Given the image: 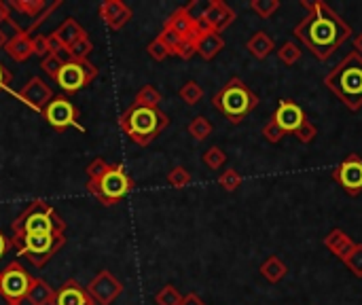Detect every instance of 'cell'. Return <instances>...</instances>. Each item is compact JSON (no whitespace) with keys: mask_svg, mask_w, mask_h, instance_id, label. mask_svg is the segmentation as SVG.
Segmentation results:
<instances>
[{"mask_svg":"<svg viewBox=\"0 0 362 305\" xmlns=\"http://www.w3.org/2000/svg\"><path fill=\"white\" fill-rule=\"evenodd\" d=\"M301 7L307 9V15L299 26H294L292 35L318 62H326L345 41L351 39L354 30L324 0H313V3L301 0Z\"/></svg>","mask_w":362,"mask_h":305,"instance_id":"1","label":"cell"},{"mask_svg":"<svg viewBox=\"0 0 362 305\" xmlns=\"http://www.w3.org/2000/svg\"><path fill=\"white\" fill-rule=\"evenodd\" d=\"M326 89H330L349 113L362 108V58L358 54H347L326 77Z\"/></svg>","mask_w":362,"mask_h":305,"instance_id":"2","label":"cell"},{"mask_svg":"<svg viewBox=\"0 0 362 305\" xmlns=\"http://www.w3.org/2000/svg\"><path fill=\"white\" fill-rule=\"evenodd\" d=\"M168 125H170V117L163 111L138 106L134 102L119 117V130L138 147H149L153 140L161 136V132Z\"/></svg>","mask_w":362,"mask_h":305,"instance_id":"3","label":"cell"},{"mask_svg":"<svg viewBox=\"0 0 362 305\" xmlns=\"http://www.w3.org/2000/svg\"><path fill=\"white\" fill-rule=\"evenodd\" d=\"M212 104L231 125H239L258 106V96L239 77H231L214 94Z\"/></svg>","mask_w":362,"mask_h":305,"instance_id":"4","label":"cell"},{"mask_svg":"<svg viewBox=\"0 0 362 305\" xmlns=\"http://www.w3.org/2000/svg\"><path fill=\"white\" fill-rule=\"evenodd\" d=\"M35 233H66V220L45 199H32L22 214L11 223V237Z\"/></svg>","mask_w":362,"mask_h":305,"instance_id":"5","label":"cell"},{"mask_svg":"<svg viewBox=\"0 0 362 305\" xmlns=\"http://www.w3.org/2000/svg\"><path fill=\"white\" fill-rule=\"evenodd\" d=\"M9 239L20 256L28 259L35 267H45L66 244V233H35Z\"/></svg>","mask_w":362,"mask_h":305,"instance_id":"6","label":"cell"},{"mask_svg":"<svg viewBox=\"0 0 362 305\" xmlns=\"http://www.w3.org/2000/svg\"><path fill=\"white\" fill-rule=\"evenodd\" d=\"M85 189H87L89 195L96 197L98 204L111 208V206L119 204L134 189V180L123 170V166L111 163V168L106 170V174L102 178H98V180H87Z\"/></svg>","mask_w":362,"mask_h":305,"instance_id":"7","label":"cell"},{"mask_svg":"<svg viewBox=\"0 0 362 305\" xmlns=\"http://www.w3.org/2000/svg\"><path fill=\"white\" fill-rule=\"evenodd\" d=\"M32 280L35 278L26 271V267L13 261L0 271V294L9 305H22L30 292Z\"/></svg>","mask_w":362,"mask_h":305,"instance_id":"8","label":"cell"},{"mask_svg":"<svg viewBox=\"0 0 362 305\" xmlns=\"http://www.w3.org/2000/svg\"><path fill=\"white\" fill-rule=\"evenodd\" d=\"M98 77V68L85 60V62H64V66L60 68L58 77H56V83L68 92V94H77L79 89L92 85V81Z\"/></svg>","mask_w":362,"mask_h":305,"instance_id":"9","label":"cell"},{"mask_svg":"<svg viewBox=\"0 0 362 305\" xmlns=\"http://www.w3.org/2000/svg\"><path fill=\"white\" fill-rule=\"evenodd\" d=\"M43 117L58 132H64L68 127H77L79 132H85V127L79 123V111H77V106L68 98H64V96H54V100L43 111Z\"/></svg>","mask_w":362,"mask_h":305,"instance_id":"10","label":"cell"},{"mask_svg":"<svg viewBox=\"0 0 362 305\" xmlns=\"http://www.w3.org/2000/svg\"><path fill=\"white\" fill-rule=\"evenodd\" d=\"M332 180L349 195L358 197L362 193V157L358 153L347 155L335 170Z\"/></svg>","mask_w":362,"mask_h":305,"instance_id":"11","label":"cell"},{"mask_svg":"<svg viewBox=\"0 0 362 305\" xmlns=\"http://www.w3.org/2000/svg\"><path fill=\"white\" fill-rule=\"evenodd\" d=\"M123 292V284L108 271L102 269L89 284H87V294L96 305H113L115 299Z\"/></svg>","mask_w":362,"mask_h":305,"instance_id":"12","label":"cell"},{"mask_svg":"<svg viewBox=\"0 0 362 305\" xmlns=\"http://www.w3.org/2000/svg\"><path fill=\"white\" fill-rule=\"evenodd\" d=\"M15 96L20 100H24L30 108H35V111H39L43 115L47 104L54 100V89L41 77H32L20 92H15Z\"/></svg>","mask_w":362,"mask_h":305,"instance_id":"13","label":"cell"},{"mask_svg":"<svg viewBox=\"0 0 362 305\" xmlns=\"http://www.w3.org/2000/svg\"><path fill=\"white\" fill-rule=\"evenodd\" d=\"M273 121H275V125L284 132V134H292L294 136V132L303 125V121L307 119V115H305V111L294 102V100H280V104H277V108H275V113H273V117H271Z\"/></svg>","mask_w":362,"mask_h":305,"instance_id":"14","label":"cell"},{"mask_svg":"<svg viewBox=\"0 0 362 305\" xmlns=\"http://www.w3.org/2000/svg\"><path fill=\"white\" fill-rule=\"evenodd\" d=\"M83 39H87L85 28L75 18H68L54 30V35H51V51H66L68 47H73L75 43H79Z\"/></svg>","mask_w":362,"mask_h":305,"instance_id":"15","label":"cell"},{"mask_svg":"<svg viewBox=\"0 0 362 305\" xmlns=\"http://www.w3.org/2000/svg\"><path fill=\"white\" fill-rule=\"evenodd\" d=\"M60 5H62L60 0H58V3H54L51 7L45 3V0H11V3H7L9 9H13V11L26 15V18H39V20L35 22L32 30H35L41 22H45ZM32 30H30V32H32Z\"/></svg>","mask_w":362,"mask_h":305,"instance_id":"16","label":"cell"},{"mask_svg":"<svg viewBox=\"0 0 362 305\" xmlns=\"http://www.w3.org/2000/svg\"><path fill=\"white\" fill-rule=\"evenodd\" d=\"M201 15H204L206 22L212 26V30L218 32V35H220L223 30H227V28L235 22V18H237L235 11H233L227 3H223V0H210Z\"/></svg>","mask_w":362,"mask_h":305,"instance_id":"17","label":"cell"},{"mask_svg":"<svg viewBox=\"0 0 362 305\" xmlns=\"http://www.w3.org/2000/svg\"><path fill=\"white\" fill-rule=\"evenodd\" d=\"M98 13L104 20V24L113 30H121L132 20V9L125 3H121V0H106V3L100 5Z\"/></svg>","mask_w":362,"mask_h":305,"instance_id":"18","label":"cell"},{"mask_svg":"<svg viewBox=\"0 0 362 305\" xmlns=\"http://www.w3.org/2000/svg\"><path fill=\"white\" fill-rule=\"evenodd\" d=\"M195 5H197V3H191V5H187V7H178L176 11H172L170 18L166 20L163 28L176 32V35L182 37V39H189V37L195 32V18H193V13H191V9H193Z\"/></svg>","mask_w":362,"mask_h":305,"instance_id":"19","label":"cell"},{"mask_svg":"<svg viewBox=\"0 0 362 305\" xmlns=\"http://www.w3.org/2000/svg\"><path fill=\"white\" fill-rule=\"evenodd\" d=\"M92 297L87 294V288L77 282L75 278H70L68 282L62 284V288L56 292V301L54 305H92Z\"/></svg>","mask_w":362,"mask_h":305,"instance_id":"20","label":"cell"},{"mask_svg":"<svg viewBox=\"0 0 362 305\" xmlns=\"http://www.w3.org/2000/svg\"><path fill=\"white\" fill-rule=\"evenodd\" d=\"M354 246H356V242L343 229H332L324 235V248L330 250L339 261H343L351 252Z\"/></svg>","mask_w":362,"mask_h":305,"instance_id":"21","label":"cell"},{"mask_svg":"<svg viewBox=\"0 0 362 305\" xmlns=\"http://www.w3.org/2000/svg\"><path fill=\"white\" fill-rule=\"evenodd\" d=\"M5 51L9 54L11 60L15 62H26L30 56H35V49H32V37L26 32V30H18V35L13 39H9Z\"/></svg>","mask_w":362,"mask_h":305,"instance_id":"22","label":"cell"},{"mask_svg":"<svg viewBox=\"0 0 362 305\" xmlns=\"http://www.w3.org/2000/svg\"><path fill=\"white\" fill-rule=\"evenodd\" d=\"M246 49L250 51L252 58H256V60H267V58L275 51V43H273V39L269 37V32L258 30V32H254V35L246 41Z\"/></svg>","mask_w":362,"mask_h":305,"instance_id":"23","label":"cell"},{"mask_svg":"<svg viewBox=\"0 0 362 305\" xmlns=\"http://www.w3.org/2000/svg\"><path fill=\"white\" fill-rule=\"evenodd\" d=\"M223 49H225V41L218 32H210L206 37H199V41L195 43V54L206 62H212Z\"/></svg>","mask_w":362,"mask_h":305,"instance_id":"24","label":"cell"},{"mask_svg":"<svg viewBox=\"0 0 362 305\" xmlns=\"http://www.w3.org/2000/svg\"><path fill=\"white\" fill-rule=\"evenodd\" d=\"M258 271H261V275H263L269 284H277V282H282V280L288 275V265H286L277 254H269V256L261 263Z\"/></svg>","mask_w":362,"mask_h":305,"instance_id":"25","label":"cell"},{"mask_svg":"<svg viewBox=\"0 0 362 305\" xmlns=\"http://www.w3.org/2000/svg\"><path fill=\"white\" fill-rule=\"evenodd\" d=\"M26 301L30 305H54L56 301V290L41 278H35L32 280V286H30V292L26 297Z\"/></svg>","mask_w":362,"mask_h":305,"instance_id":"26","label":"cell"},{"mask_svg":"<svg viewBox=\"0 0 362 305\" xmlns=\"http://www.w3.org/2000/svg\"><path fill=\"white\" fill-rule=\"evenodd\" d=\"M187 132H189V136H191L193 140L204 142L206 138H210V136H212L214 127H212V123H210L204 115H199V117H195V119L189 123Z\"/></svg>","mask_w":362,"mask_h":305,"instance_id":"27","label":"cell"},{"mask_svg":"<svg viewBox=\"0 0 362 305\" xmlns=\"http://www.w3.org/2000/svg\"><path fill=\"white\" fill-rule=\"evenodd\" d=\"M178 96L185 104L189 106H195L204 100V87L197 83V81H187L180 89H178Z\"/></svg>","mask_w":362,"mask_h":305,"instance_id":"28","label":"cell"},{"mask_svg":"<svg viewBox=\"0 0 362 305\" xmlns=\"http://www.w3.org/2000/svg\"><path fill=\"white\" fill-rule=\"evenodd\" d=\"M182 301H185V294L174 284H166L155 294V305H182Z\"/></svg>","mask_w":362,"mask_h":305,"instance_id":"29","label":"cell"},{"mask_svg":"<svg viewBox=\"0 0 362 305\" xmlns=\"http://www.w3.org/2000/svg\"><path fill=\"white\" fill-rule=\"evenodd\" d=\"M275 54H277V60H280L284 66H294V64L301 60V56H303L301 47H299L294 41H286Z\"/></svg>","mask_w":362,"mask_h":305,"instance_id":"30","label":"cell"},{"mask_svg":"<svg viewBox=\"0 0 362 305\" xmlns=\"http://www.w3.org/2000/svg\"><path fill=\"white\" fill-rule=\"evenodd\" d=\"M159 102H161V94L153 85H144L134 98V104L146 106V108H159Z\"/></svg>","mask_w":362,"mask_h":305,"instance_id":"31","label":"cell"},{"mask_svg":"<svg viewBox=\"0 0 362 305\" xmlns=\"http://www.w3.org/2000/svg\"><path fill=\"white\" fill-rule=\"evenodd\" d=\"M280 7H282L280 0H250V9L263 20H271Z\"/></svg>","mask_w":362,"mask_h":305,"instance_id":"32","label":"cell"},{"mask_svg":"<svg viewBox=\"0 0 362 305\" xmlns=\"http://www.w3.org/2000/svg\"><path fill=\"white\" fill-rule=\"evenodd\" d=\"M92 51H94V43H92L89 37H87V39L75 43L73 47H68V49H66V56H68L70 62H85V60L89 58Z\"/></svg>","mask_w":362,"mask_h":305,"instance_id":"33","label":"cell"},{"mask_svg":"<svg viewBox=\"0 0 362 305\" xmlns=\"http://www.w3.org/2000/svg\"><path fill=\"white\" fill-rule=\"evenodd\" d=\"M64 62H68V60L62 58V51H51L47 58H43L41 68H43V73H45L47 77H51V81H56V77H58L60 68L64 66Z\"/></svg>","mask_w":362,"mask_h":305,"instance_id":"34","label":"cell"},{"mask_svg":"<svg viewBox=\"0 0 362 305\" xmlns=\"http://www.w3.org/2000/svg\"><path fill=\"white\" fill-rule=\"evenodd\" d=\"M201 161L206 168L210 170H220L225 163H227V153L220 149V147H210L204 155H201Z\"/></svg>","mask_w":362,"mask_h":305,"instance_id":"35","label":"cell"},{"mask_svg":"<svg viewBox=\"0 0 362 305\" xmlns=\"http://www.w3.org/2000/svg\"><path fill=\"white\" fill-rule=\"evenodd\" d=\"M166 180H168V185L174 187V189H185V187L191 185L193 176H191V172H189L187 168L176 166V168H172V170L168 172V178H166Z\"/></svg>","mask_w":362,"mask_h":305,"instance_id":"36","label":"cell"},{"mask_svg":"<svg viewBox=\"0 0 362 305\" xmlns=\"http://www.w3.org/2000/svg\"><path fill=\"white\" fill-rule=\"evenodd\" d=\"M163 45H166V49L170 51V56H176L178 58V54H180V49H182V45H185V39L182 37H178L176 32H172V30H161V35L157 37Z\"/></svg>","mask_w":362,"mask_h":305,"instance_id":"37","label":"cell"},{"mask_svg":"<svg viewBox=\"0 0 362 305\" xmlns=\"http://www.w3.org/2000/svg\"><path fill=\"white\" fill-rule=\"evenodd\" d=\"M343 265H345L356 278L362 280V244H356V246L351 248V252L343 259Z\"/></svg>","mask_w":362,"mask_h":305,"instance_id":"38","label":"cell"},{"mask_svg":"<svg viewBox=\"0 0 362 305\" xmlns=\"http://www.w3.org/2000/svg\"><path fill=\"white\" fill-rule=\"evenodd\" d=\"M218 185L227 191V193H233L242 187V174L235 170V168H229L225 170L220 176H218Z\"/></svg>","mask_w":362,"mask_h":305,"instance_id":"39","label":"cell"},{"mask_svg":"<svg viewBox=\"0 0 362 305\" xmlns=\"http://www.w3.org/2000/svg\"><path fill=\"white\" fill-rule=\"evenodd\" d=\"M316 136H318V127H316L309 119H305V121H303V125L294 132V138H297L301 144H309V142H313V140H316Z\"/></svg>","mask_w":362,"mask_h":305,"instance_id":"40","label":"cell"},{"mask_svg":"<svg viewBox=\"0 0 362 305\" xmlns=\"http://www.w3.org/2000/svg\"><path fill=\"white\" fill-rule=\"evenodd\" d=\"M111 168V163L106 161V159H102V157H96L89 166H87V180H98V178H102L104 174H106V170Z\"/></svg>","mask_w":362,"mask_h":305,"instance_id":"41","label":"cell"},{"mask_svg":"<svg viewBox=\"0 0 362 305\" xmlns=\"http://www.w3.org/2000/svg\"><path fill=\"white\" fill-rule=\"evenodd\" d=\"M261 134H263V136H265V140H267V142H271V144H280V142H282V138L286 136V134L275 125V121H273V119H269V121L263 125Z\"/></svg>","mask_w":362,"mask_h":305,"instance_id":"42","label":"cell"},{"mask_svg":"<svg viewBox=\"0 0 362 305\" xmlns=\"http://www.w3.org/2000/svg\"><path fill=\"white\" fill-rule=\"evenodd\" d=\"M32 49H35V56H43L47 58L51 54V37L47 35H39L32 39Z\"/></svg>","mask_w":362,"mask_h":305,"instance_id":"43","label":"cell"},{"mask_svg":"<svg viewBox=\"0 0 362 305\" xmlns=\"http://www.w3.org/2000/svg\"><path fill=\"white\" fill-rule=\"evenodd\" d=\"M146 51H149V56H151L155 62H163V60H168V58H170V51L166 49V45H163L159 39H153V41L149 43Z\"/></svg>","mask_w":362,"mask_h":305,"instance_id":"44","label":"cell"},{"mask_svg":"<svg viewBox=\"0 0 362 305\" xmlns=\"http://www.w3.org/2000/svg\"><path fill=\"white\" fill-rule=\"evenodd\" d=\"M0 24H11L15 30H20V26L11 18V9L7 7V3H3V0H0Z\"/></svg>","mask_w":362,"mask_h":305,"instance_id":"45","label":"cell"},{"mask_svg":"<svg viewBox=\"0 0 362 305\" xmlns=\"http://www.w3.org/2000/svg\"><path fill=\"white\" fill-rule=\"evenodd\" d=\"M11 79H13V75H11L3 64H0V92H7V89H9Z\"/></svg>","mask_w":362,"mask_h":305,"instance_id":"46","label":"cell"},{"mask_svg":"<svg viewBox=\"0 0 362 305\" xmlns=\"http://www.w3.org/2000/svg\"><path fill=\"white\" fill-rule=\"evenodd\" d=\"M182 305H208L199 294H195V292H189V294H185V301H182Z\"/></svg>","mask_w":362,"mask_h":305,"instance_id":"47","label":"cell"},{"mask_svg":"<svg viewBox=\"0 0 362 305\" xmlns=\"http://www.w3.org/2000/svg\"><path fill=\"white\" fill-rule=\"evenodd\" d=\"M9 248H11V239L3 231H0V259H3L9 252Z\"/></svg>","mask_w":362,"mask_h":305,"instance_id":"48","label":"cell"},{"mask_svg":"<svg viewBox=\"0 0 362 305\" xmlns=\"http://www.w3.org/2000/svg\"><path fill=\"white\" fill-rule=\"evenodd\" d=\"M354 54H358L362 58V32H358L354 37Z\"/></svg>","mask_w":362,"mask_h":305,"instance_id":"49","label":"cell"},{"mask_svg":"<svg viewBox=\"0 0 362 305\" xmlns=\"http://www.w3.org/2000/svg\"><path fill=\"white\" fill-rule=\"evenodd\" d=\"M7 43H9V37H7V32L3 28H0V49H5Z\"/></svg>","mask_w":362,"mask_h":305,"instance_id":"50","label":"cell"},{"mask_svg":"<svg viewBox=\"0 0 362 305\" xmlns=\"http://www.w3.org/2000/svg\"><path fill=\"white\" fill-rule=\"evenodd\" d=\"M92 305H96V303H92Z\"/></svg>","mask_w":362,"mask_h":305,"instance_id":"51","label":"cell"}]
</instances>
